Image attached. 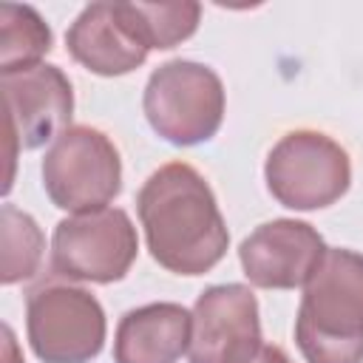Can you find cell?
Listing matches in <instances>:
<instances>
[{
  "label": "cell",
  "mask_w": 363,
  "mask_h": 363,
  "mask_svg": "<svg viewBox=\"0 0 363 363\" xmlns=\"http://www.w3.org/2000/svg\"><path fill=\"white\" fill-rule=\"evenodd\" d=\"M9 128V159L17 147L34 150L68 130L74 116V88L60 65L40 62L26 71L0 74Z\"/></svg>",
  "instance_id": "9c48e42d"
},
{
  "label": "cell",
  "mask_w": 363,
  "mask_h": 363,
  "mask_svg": "<svg viewBox=\"0 0 363 363\" xmlns=\"http://www.w3.org/2000/svg\"><path fill=\"white\" fill-rule=\"evenodd\" d=\"M269 196L289 210H323L340 201L352 184V159L323 130L298 128L284 133L264 162Z\"/></svg>",
  "instance_id": "277c9868"
},
{
  "label": "cell",
  "mask_w": 363,
  "mask_h": 363,
  "mask_svg": "<svg viewBox=\"0 0 363 363\" xmlns=\"http://www.w3.org/2000/svg\"><path fill=\"white\" fill-rule=\"evenodd\" d=\"M51 45L54 34L34 6L0 3V74L40 65Z\"/></svg>",
  "instance_id": "4fadbf2b"
},
{
  "label": "cell",
  "mask_w": 363,
  "mask_h": 363,
  "mask_svg": "<svg viewBox=\"0 0 363 363\" xmlns=\"http://www.w3.org/2000/svg\"><path fill=\"white\" fill-rule=\"evenodd\" d=\"M221 77L196 60H167L147 77L142 111L156 136L176 147L210 142L224 122Z\"/></svg>",
  "instance_id": "3957f363"
},
{
  "label": "cell",
  "mask_w": 363,
  "mask_h": 363,
  "mask_svg": "<svg viewBox=\"0 0 363 363\" xmlns=\"http://www.w3.org/2000/svg\"><path fill=\"white\" fill-rule=\"evenodd\" d=\"M326 250L323 235L309 221L272 218L241 241L238 261L258 289H298L315 275Z\"/></svg>",
  "instance_id": "30bf717a"
},
{
  "label": "cell",
  "mask_w": 363,
  "mask_h": 363,
  "mask_svg": "<svg viewBox=\"0 0 363 363\" xmlns=\"http://www.w3.org/2000/svg\"><path fill=\"white\" fill-rule=\"evenodd\" d=\"M0 238H3V261H0V281L6 286L31 281L40 272L45 235L37 218L14 204H3L0 210Z\"/></svg>",
  "instance_id": "5bb4252c"
},
{
  "label": "cell",
  "mask_w": 363,
  "mask_h": 363,
  "mask_svg": "<svg viewBox=\"0 0 363 363\" xmlns=\"http://www.w3.org/2000/svg\"><path fill=\"white\" fill-rule=\"evenodd\" d=\"M252 363H292V360H289V354L281 346H267L264 343V349L258 352V357Z\"/></svg>",
  "instance_id": "2e32d148"
},
{
  "label": "cell",
  "mask_w": 363,
  "mask_h": 363,
  "mask_svg": "<svg viewBox=\"0 0 363 363\" xmlns=\"http://www.w3.org/2000/svg\"><path fill=\"white\" fill-rule=\"evenodd\" d=\"M306 363H363V255L329 247L306 281L295 315Z\"/></svg>",
  "instance_id": "7a4b0ae2"
},
{
  "label": "cell",
  "mask_w": 363,
  "mask_h": 363,
  "mask_svg": "<svg viewBox=\"0 0 363 363\" xmlns=\"http://www.w3.org/2000/svg\"><path fill=\"white\" fill-rule=\"evenodd\" d=\"M74 62L96 77H125L145 65L150 48L136 34L125 3H88L65 31Z\"/></svg>",
  "instance_id": "8fae6325"
},
{
  "label": "cell",
  "mask_w": 363,
  "mask_h": 363,
  "mask_svg": "<svg viewBox=\"0 0 363 363\" xmlns=\"http://www.w3.org/2000/svg\"><path fill=\"white\" fill-rule=\"evenodd\" d=\"M3 346H6V363H23V357H17V343L9 323L3 326Z\"/></svg>",
  "instance_id": "e0dca14e"
},
{
  "label": "cell",
  "mask_w": 363,
  "mask_h": 363,
  "mask_svg": "<svg viewBox=\"0 0 363 363\" xmlns=\"http://www.w3.org/2000/svg\"><path fill=\"white\" fill-rule=\"evenodd\" d=\"M136 34L147 48H176L190 40L201 23V6L193 0L182 3H125Z\"/></svg>",
  "instance_id": "9a60e30c"
},
{
  "label": "cell",
  "mask_w": 363,
  "mask_h": 363,
  "mask_svg": "<svg viewBox=\"0 0 363 363\" xmlns=\"http://www.w3.org/2000/svg\"><path fill=\"white\" fill-rule=\"evenodd\" d=\"M193 312L173 301L128 309L113 335V363H179L190 349Z\"/></svg>",
  "instance_id": "7c38bea8"
},
{
  "label": "cell",
  "mask_w": 363,
  "mask_h": 363,
  "mask_svg": "<svg viewBox=\"0 0 363 363\" xmlns=\"http://www.w3.org/2000/svg\"><path fill=\"white\" fill-rule=\"evenodd\" d=\"M139 252V235L122 207H102L57 221L51 235V269L68 281L116 284Z\"/></svg>",
  "instance_id": "52a82bcc"
},
{
  "label": "cell",
  "mask_w": 363,
  "mask_h": 363,
  "mask_svg": "<svg viewBox=\"0 0 363 363\" xmlns=\"http://www.w3.org/2000/svg\"><path fill=\"white\" fill-rule=\"evenodd\" d=\"M26 335L43 363H91L108 335L105 309L71 281H43L26 298Z\"/></svg>",
  "instance_id": "5b68a950"
},
{
  "label": "cell",
  "mask_w": 363,
  "mask_h": 363,
  "mask_svg": "<svg viewBox=\"0 0 363 363\" xmlns=\"http://www.w3.org/2000/svg\"><path fill=\"white\" fill-rule=\"evenodd\" d=\"M43 190L65 213L108 207L122 190V159L111 136L91 125L62 130L43 159Z\"/></svg>",
  "instance_id": "8992f818"
},
{
  "label": "cell",
  "mask_w": 363,
  "mask_h": 363,
  "mask_svg": "<svg viewBox=\"0 0 363 363\" xmlns=\"http://www.w3.org/2000/svg\"><path fill=\"white\" fill-rule=\"evenodd\" d=\"M190 312V363H252L264 349L258 298L250 286L213 284Z\"/></svg>",
  "instance_id": "ba28073f"
},
{
  "label": "cell",
  "mask_w": 363,
  "mask_h": 363,
  "mask_svg": "<svg viewBox=\"0 0 363 363\" xmlns=\"http://www.w3.org/2000/svg\"><path fill=\"white\" fill-rule=\"evenodd\" d=\"M136 213L150 258L173 275H204L227 255L230 233L216 193L187 162L153 170L136 193Z\"/></svg>",
  "instance_id": "6da1fadb"
}]
</instances>
